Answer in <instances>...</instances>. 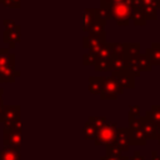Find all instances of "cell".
Here are the masks:
<instances>
[{"mask_svg":"<svg viewBox=\"0 0 160 160\" xmlns=\"http://www.w3.org/2000/svg\"><path fill=\"white\" fill-rule=\"evenodd\" d=\"M0 122L4 128H21L20 122V106L19 105H5L0 112Z\"/></svg>","mask_w":160,"mask_h":160,"instance_id":"6da1fadb","label":"cell"},{"mask_svg":"<svg viewBox=\"0 0 160 160\" xmlns=\"http://www.w3.org/2000/svg\"><path fill=\"white\" fill-rule=\"evenodd\" d=\"M111 12V19L116 21L118 25L120 26H128L131 19V10L130 5L122 2V4H112L110 8Z\"/></svg>","mask_w":160,"mask_h":160,"instance_id":"7a4b0ae2","label":"cell"},{"mask_svg":"<svg viewBox=\"0 0 160 160\" xmlns=\"http://www.w3.org/2000/svg\"><path fill=\"white\" fill-rule=\"evenodd\" d=\"M116 122H105V125H102L96 134V138L94 139V144L96 146L100 145H108L110 142H114L115 140V132H116Z\"/></svg>","mask_w":160,"mask_h":160,"instance_id":"3957f363","label":"cell"},{"mask_svg":"<svg viewBox=\"0 0 160 160\" xmlns=\"http://www.w3.org/2000/svg\"><path fill=\"white\" fill-rule=\"evenodd\" d=\"M122 91H124L122 86L112 76H108L105 78L104 86L100 92V98L102 100H109V99L112 100V99H116L119 95H121Z\"/></svg>","mask_w":160,"mask_h":160,"instance_id":"277c9868","label":"cell"},{"mask_svg":"<svg viewBox=\"0 0 160 160\" xmlns=\"http://www.w3.org/2000/svg\"><path fill=\"white\" fill-rule=\"evenodd\" d=\"M21 128H4V146L20 149Z\"/></svg>","mask_w":160,"mask_h":160,"instance_id":"5b68a950","label":"cell"},{"mask_svg":"<svg viewBox=\"0 0 160 160\" xmlns=\"http://www.w3.org/2000/svg\"><path fill=\"white\" fill-rule=\"evenodd\" d=\"M4 42L11 44V42H19L20 41V26L16 25L11 19L4 20Z\"/></svg>","mask_w":160,"mask_h":160,"instance_id":"8992f818","label":"cell"},{"mask_svg":"<svg viewBox=\"0 0 160 160\" xmlns=\"http://www.w3.org/2000/svg\"><path fill=\"white\" fill-rule=\"evenodd\" d=\"M111 76L122 86V89H134L135 88V76L125 68L119 71H111Z\"/></svg>","mask_w":160,"mask_h":160,"instance_id":"52a82bcc","label":"cell"},{"mask_svg":"<svg viewBox=\"0 0 160 160\" xmlns=\"http://www.w3.org/2000/svg\"><path fill=\"white\" fill-rule=\"evenodd\" d=\"M115 144L124 151L130 149V130L129 128H118L115 132Z\"/></svg>","mask_w":160,"mask_h":160,"instance_id":"ba28073f","label":"cell"},{"mask_svg":"<svg viewBox=\"0 0 160 160\" xmlns=\"http://www.w3.org/2000/svg\"><path fill=\"white\" fill-rule=\"evenodd\" d=\"M140 121H141V129L144 130L146 139L148 140H156V125L148 119L145 115L140 116Z\"/></svg>","mask_w":160,"mask_h":160,"instance_id":"9c48e42d","label":"cell"},{"mask_svg":"<svg viewBox=\"0 0 160 160\" xmlns=\"http://www.w3.org/2000/svg\"><path fill=\"white\" fill-rule=\"evenodd\" d=\"M16 76H20V72L15 71V66L9 65L0 68V82H12Z\"/></svg>","mask_w":160,"mask_h":160,"instance_id":"30bf717a","label":"cell"},{"mask_svg":"<svg viewBox=\"0 0 160 160\" xmlns=\"http://www.w3.org/2000/svg\"><path fill=\"white\" fill-rule=\"evenodd\" d=\"M145 54L152 66H160V42H152Z\"/></svg>","mask_w":160,"mask_h":160,"instance_id":"8fae6325","label":"cell"},{"mask_svg":"<svg viewBox=\"0 0 160 160\" xmlns=\"http://www.w3.org/2000/svg\"><path fill=\"white\" fill-rule=\"evenodd\" d=\"M130 10H131V20L134 22L135 26H144L146 24V19L141 11L140 5H130Z\"/></svg>","mask_w":160,"mask_h":160,"instance_id":"7c38bea8","label":"cell"},{"mask_svg":"<svg viewBox=\"0 0 160 160\" xmlns=\"http://www.w3.org/2000/svg\"><path fill=\"white\" fill-rule=\"evenodd\" d=\"M146 140H148L146 135L141 128L135 129V130H130V145L144 146L146 144Z\"/></svg>","mask_w":160,"mask_h":160,"instance_id":"4fadbf2b","label":"cell"},{"mask_svg":"<svg viewBox=\"0 0 160 160\" xmlns=\"http://www.w3.org/2000/svg\"><path fill=\"white\" fill-rule=\"evenodd\" d=\"M104 76H90L89 78V91L95 95H100L104 86Z\"/></svg>","mask_w":160,"mask_h":160,"instance_id":"5bb4252c","label":"cell"},{"mask_svg":"<svg viewBox=\"0 0 160 160\" xmlns=\"http://www.w3.org/2000/svg\"><path fill=\"white\" fill-rule=\"evenodd\" d=\"M15 66V55L10 52V48H0V68Z\"/></svg>","mask_w":160,"mask_h":160,"instance_id":"9a60e30c","label":"cell"},{"mask_svg":"<svg viewBox=\"0 0 160 160\" xmlns=\"http://www.w3.org/2000/svg\"><path fill=\"white\" fill-rule=\"evenodd\" d=\"M0 160H21L20 149L4 146L2 150H0Z\"/></svg>","mask_w":160,"mask_h":160,"instance_id":"2e32d148","label":"cell"},{"mask_svg":"<svg viewBox=\"0 0 160 160\" xmlns=\"http://www.w3.org/2000/svg\"><path fill=\"white\" fill-rule=\"evenodd\" d=\"M95 22V12L94 9H85L82 12V30L86 32Z\"/></svg>","mask_w":160,"mask_h":160,"instance_id":"e0dca14e","label":"cell"},{"mask_svg":"<svg viewBox=\"0 0 160 160\" xmlns=\"http://www.w3.org/2000/svg\"><path fill=\"white\" fill-rule=\"evenodd\" d=\"M141 8V11L145 16L146 20H155L158 18V6L156 5H152V4H142L140 5Z\"/></svg>","mask_w":160,"mask_h":160,"instance_id":"ac0fdd59","label":"cell"},{"mask_svg":"<svg viewBox=\"0 0 160 160\" xmlns=\"http://www.w3.org/2000/svg\"><path fill=\"white\" fill-rule=\"evenodd\" d=\"M94 69L96 71H110L111 70V58H98Z\"/></svg>","mask_w":160,"mask_h":160,"instance_id":"d6986e66","label":"cell"},{"mask_svg":"<svg viewBox=\"0 0 160 160\" xmlns=\"http://www.w3.org/2000/svg\"><path fill=\"white\" fill-rule=\"evenodd\" d=\"M125 60H124V55H115L111 54V71H119L125 69Z\"/></svg>","mask_w":160,"mask_h":160,"instance_id":"ffe728a7","label":"cell"},{"mask_svg":"<svg viewBox=\"0 0 160 160\" xmlns=\"http://www.w3.org/2000/svg\"><path fill=\"white\" fill-rule=\"evenodd\" d=\"M135 59H136L138 65L141 69V71H150L152 69V65H151L149 58L146 56V54H138L135 56Z\"/></svg>","mask_w":160,"mask_h":160,"instance_id":"44dd1931","label":"cell"},{"mask_svg":"<svg viewBox=\"0 0 160 160\" xmlns=\"http://www.w3.org/2000/svg\"><path fill=\"white\" fill-rule=\"evenodd\" d=\"M98 128H95L91 122L86 121L85 125H84V129H82V134H84V139L85 140H94L96 138V134H98Z\"/></svg>","mask_w":160,"mask_h":160,"instance_id":"7402d4cb","label":"cell"},{"mask_svg":"<svg viewBox=\"0 0 160 160\" xmlns=\"http://www.w3.org/2000/svg\"><path fill=\"white\" fill-rule=\"evenodd\" d=\"M145 116L150 119L155 125H160V105H152L151 109L145 112Z\"/></svg>","mask_w":160,"mask_h":160,"instance_id":"603a6c76","label":"cell"},{"mask_svg":"<svg viewBox=\"0 0 160 160\" xmlns=\"http://www.w3.org/2000/svg\"><path fill=\"white\" fill-rule=\"evenodd\" d=\"M94 12H95V20H99V21H105L109 20L111 18V12H110V9L109 8H99V9H94Z\"/></svg>","mask_w":160,"mask_h":160,"instance_id":"cb8c5ba5","label":"cell"},{"mask_svg":"<svg viewBox=\"0 0 160 160\" xmlns=\"http://www.w3.org/2000/svg\"><path fill=\"white\" fill-rule=\"evenodd\" d=\"M140 54V45L136 42H125L124 44V55L136 56Z\"/></svg>","mask_w":160,"mask_h":160,"instance_id":"d4e9b609","label":"cell"},{"mask_svg":"<svg viewBox=\"0 0 160 160\" xmlns=\"http://www.w3.org/2000/svg\"><path fill=\"white\" fill-rule=\"evenodd\" d=\"M105 154L109 155V156H112V158H119L122 155V150L114 142H110L108 145H105Z\"/></svg>","mask_w":160,"mask_h":160,"instance_id":"484cf974","label":"cell"},{"mask_svg":"<svg viewBox=\"0 0 160 160\" xmlns=\"http://www.w3.org/2000/svg\"><path fill=\"white\" fill-rule=\"evenodd\" d=\"M105 21H99V20H95V22L91 25V28L89 29V32L90 34H94V35H99L101 32H104V26H105Z\"/></svg>","mask_w":160,"mask_h":160,"instance_id":"4316f807","label":"cell"},{"mask_svg":"<svg viewBox=\"0 0 160 160\" xmlns=\"http://www.w3.org/2000/svg\"><path fill=\"white\" fill-rule=\"evenodd\" d=\"M88 121L91 122L95 128L100 129L102 125H105V122H106V118H105V116H90Z\"/></svg>","mask_w":160,"mask_h":160,"instance_id":"83f0119b","label":"cell"},{"mask_svg":"<svg viewBox=\"0 0 160 160\" xmlns=\"http://www.w3.org/2000/svg\"><path fill=\"white\" fill-rule=\"evenodd\" d=\"M96 59H98L96 55L90 54V52H86V54H84V61H82V64H84L85 66H88V65H92V66H94Z\"/></svg>","mask_w":160,"mask_h":160,"instance_id":"f1b7e54d","label":"cell"},{"mask_svg":"<svg viewBox=\"0 0 160 160\" xmlns=\"http://www.w3.org/2000/svg\"><path fill=\"white\" fill-rule=\"evenodd\" d=\"M1 4L10 9H19L20 8V0H2Z\"/></svg>","mask_w":160,"mask_h":160,"instance_id":"f546056e","label":"cell"},{"mask_svg":"<svg viewBox=\"0 0 160 160\" xmlns=\"http://www.w3.org/2000/svg\"><path fill=\"white\" fill-rule=\"evenodd\" d=\"M129 116L131 118H139L140 116V106L132 105L129 108Z\"/></svg>","mask_w":160,"mask_h":160,"instance_id":"4dcf8cb0","label":"cell"},{"mask_svg":"<svg viewBox=\"0 0 160 160\" xmlns=\"http://www.w3.org/2000/svg\"><path fill=\"white\" fill-rule=\"evenodd\" d=\"M129 160H145V158L140 154L139 150H135V151H134V155H131V156L129 158Z\"/></svg>","mask_w":160,"mask_h":160,"instance_id":"1f68e13d","label":"cell"},{"mask_svg":"<svg viewBox=\"0 0 160 160\" xmlns=\"http://www.w3.org/2000/svg\"><path fill=\"white\" fill-rule=\"evenodd\" d=\"M2 94H4V89L2 88H0V112L2 111V109H4V101H2Z\"/></svg>","mask_w":160,"mask_h":160,"instance_id":"d6a6232c","label":"cell"},{"mask_svg":"<svg viewBox=\"0 0 160 160\" xmlns=\"http://www.w3.org/2000/svg\"><path fill=\"white\" fill-rule=\"evenodd\" d=\"M151 160H160V155L156 150H152L151 151Z\"/></svg>","mask_w":160,"mask_h":160,"instance_id":"836d02e7","label":"cell"},{"mask_svg":"<svg viewBox=\"0 0 160 160\" xmlns=\"http://www.w3.org/2000/svg\"><path fill=\"white\" fill-rule=\"evenodd\" d=\"M115 159H116V158L109 156V155H106V154H105L104 156H101V158H100V160H115Z\"/></svg>","mask_w":160,"mask_h":160,"instance_id":"e575fe53","label":"cell"},{"mask_svg":"<svg viewBox=\"0 0 160 160\" xmlns=\"http://www.w3.org/2000/svg\"><path fill=\"white\" fill-rule=\"evenodd\" d=\"M160 138V125H156V139Z\"/></svg>","mask_w":160,"mask_h":160,"instance_id":"d590c367","label":"cell"},{"mask_svg":"<svg viewBox=\"0 0 160 160\" xmlns=\"http://www.w3.org/2000/svg\"><path fill=\"white\" fill-rule=\"evenodd\" d=\"M115 160H129V158H128V156H124V155H121V156L116 158Z\"/></svg>","mask_w":160,"mask_h":160,"instance_id":"8d00e7d4","label":"cell"},{"mask_svg":"<svg viewBox=\"0 0 160 160\" xmlns=\"http://www.w3.org/2000/svg\"><path fill=\"white\" fill-rule=\"evenodd\" d=\"M158 6L160 8V0H158Z\"/></svg>","mask_w":160,"mask_h":160,"instance_id":"74e56055","label":"cell"},{"mask_svg":"<svg viewBox=\"0 0 160 160\" xmlns=\"http://www.w3.org/2000/svg\"><path fill=\"white\" fill-rule=\"evenodd\" d=\"M156 140H158V141H159V144H160V138H158V139H156Z\"/></svg>","mask_w":160,"mask_h":160,"instance_id":"f35d334b","label":"cell"},{"mask_svg":"<svg viewBox=\"0 0 160 160\" xmlns=\"http://www.w3.org/2000/svg\"><path fill=\"white\" fill-rule=\"evenodd\" d=\"M1 1H2V0H0V4H1Z\"/></svg>","mask_w":160,"mask_h":160,"instance_id":"ab89813d","label":"cell"}]
</instances>
